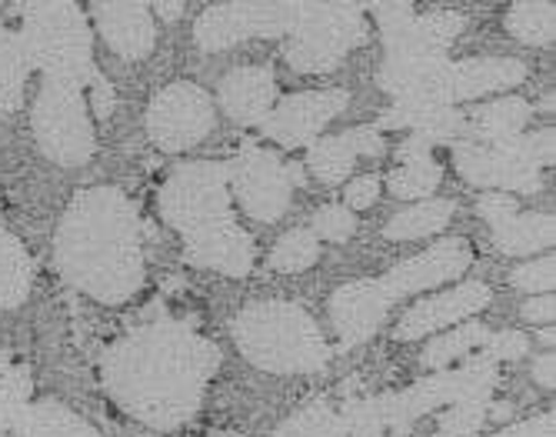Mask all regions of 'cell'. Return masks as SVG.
<instances>
[{
  "label": "cell",
  "instance_id": "1",
  "mask_svg": "<svg viewBox=\"0 0 556 437\" xmlns=\"http://www.w3.org/2000/svg\"><path fill=\"white\" fill-rule=\"evenodd\" d=\"M217 367L220 348L211 337L197 334L190 321L161 317L117 337L100 361V377L130 417L177 430L204 404Z\"/></svg>",
  "mask_w": 556,
  "mask_h": 437
},
{
  "label": "cell",
  "instance_id": "33",
  "mask_svg": "<svg viewBox=\"0 0 556 437\" xmlns=\"http://www.w3.org/2000/svg\"><path fill=\"white\" fill-rule=\"evenodd\" d=\"M30 404V374L27 367H8L0 377V437H14L21 414Z\"/></svg>",
  "mask_w": 556,
  "mask_h": 437
},
{
  "label": "cell",
  "instance_id": "36",
  "mask_svg": "<svg viewBox=\"0 0 556 437\" xmlns=\"http://www.w3.org/2000/svg\"><path fill=\"white\" fill-rule=\"evenodd\" d=\"M556 261L549 258H536L523 267L514 271V287L527 290V295H553V284H556Z\"/></svg>",
  "mask_w": 556,
  "mask_h": 437
},
{
  "label": "cell",
  "instance_id": "25",
  "mask_svg": "<svg viewBox=\"0 0 556 437\" xmlns=\"http://www.w3.org/2000/svg\"><path fill=\"white\" fill-rule=\"evenodd\" d=\"M14 437H104L61 401H37L21 414Z\"/></svg>",
  "mask_w": 556,
  "mask_h": 437
},
{
  "label": "cell",
  "instance_id": "11",
  "mask_svg": "<svg viewBox=\"0 0 556 437\" xmlns=\"http://www.w3.org/2000/svg\"><path fill=\"white\" fill-rule=\"evenodd\" d=\"M300 184L303 171L296 164H283L277 151L254 140H243L240 154L230 161V193L261 224H277L287 214Z\"/></svg>",
  "mask_w": 556,
  "mask_h": 437
},
{
  "label": "cell",
  "instance_id": "14",
  "mask_svg": "<svg viewBox=\"0 0 556 437\" xmlns=\"http://www.w3.org/2000/svg\"><path fill=\"white\" fill-rule=\"evenodd\" d=\"M296 11L300 4H214L197 17L193 37L204 54L227 51L250 37H287Z\"/></svg>",
  "mask_w": 556,
  "mask_h": 437
},
{
  "label": "cell",
  "instance_id": "21",
  "mask_svg": "<svg viewBox=\"0 0 556 437\" xmlns=\"http://www.w3.org/2000/svg\"><path fill=\"white\" fill-rule=\"evenodd\" d=\"M217 93H220V108L237 124H264L277 104V77L270 67L261 64L233 67L220 80Z\"/></svg>",
  "mask_w": 556,
  "mask_h": 437
},
{
  "label": "cell",
  "instance_id": "26",
  "mask_svg": "<svg viewBox=\"0 0 556 437\" xmlns=\"http://www.w3.org/2000/svg\"><path fill=\"white\" fill-rule=\"evenodd\" d=\"M34 261L21 240L0 227V308H21L30 298Z\"/></svg>",
  "mask_w": 556,
  "mask_h": 437
},
{
  "label": "cell",
  "instance_id": "22",
  "mask_svg": "<svg viewBox=\"0 0 556 437\" xmlns=\"http://www.w3.org/2000/svg\"><path fill=\"white\" fill-rule=\"evenodd\" d=\"M527 80V64L517 58H467L453 61L450 104L477 101L483 93L514 90Z\"/></svg>",
  "mask_w": 556,
  "mask_h": 437
},
{
  "label": "cell",
  "instance_id": "42",
  "mask_svg": "<svg viewBox=\"0 0 556 437\" xmlns=\"http://www.w3.org/2000/svg\"><path fill=\"white\" fill-rule=\"evenodd\" d=\"M533 377H536L540 387L553 391V387H556V358L553 354H540L536 364H533Z\"/></svg>",
  "mask_w": 556,
  "mask_h": 437
},
{
  "label": "cell",
  "instance_id": "7",
  "mask_svg": "<svg viewBox=\"0 0 556 437\" xmlns=\"http://www.w3.org/2000/svg\"><path fill=\"white\" fill-rule=\"evenodd\" d=\"M21 21V43L30 67L80 87L93 80V30L77 4H24Z\"/></svg>",
  "mask_w": 556,
  "mask_h": 437
},
{
  "label": "cell",
  "instance_id": "27",
  "mask_svg": "<svg viewBox=\"0 0 556 437\" xmlns=\"http://www.w3.org/2000/svg\"><path fill=\"white\" fill-rule=\"evenodd\" d=\"M27 74H30V61L24 54L21 34L0 24V114H11L21 108Z\"/></svg>",
  "mask_w": 556,
  "mask_h": 437
},
{
  "label": "cell",
  "instance_id": "3",
  "mask_svg": "<svg viewBox=\"0 0 556 437\" xmlns=\"http://www.w3.org/2000/svg\"><path fill=\"white\" fill-rule=\"evenodd\" d=\"M161 217L184 237V258L227 277H247L257 248L230 208V164L193 161L177 167L161 193Z\"/></svg>",
  "mask_w": 556,
  "mask_h": 437
},
{
  "label": "cell",
  "instance_id": "4",
  "mask_svg": "<svg viewBox=\"0 0 556 437\" xmlns=\"http://www.w3.org/2000/svg\"><path fill=\"white\" fill-rule=\"evenodd\" d=\"M473 248L464 237H443L424 254L396 264L377 280H350L333 290L330 298V321L343 348H357L383 327L390 308L400 298L424 295L430 287L457 280L470 271Z\"/></svg>",
  "mask_w": 556,
  "mask_h": 437
},
{
  "label": "cell",
  "instance_id": "34",
  "mask_svg": "<svg viewBox=\"0 0 556 437\" xmlns=\"http://www.w3.org/2000/svg\"><path fill=\"white\" fill-rule=\"evenodd\" d=\"M490 408H493L490 398H464V401H457V404H450V408L440 414L437 434H440V437H477L480 427H483L486 417H490Z\"/></svg>",
  "mask_w": 556,
  "mask_h": 437
},
{
  "label": "cell",
  "instance_id": "32",
  "mask_svg": "<svg viewBox=\"0 0 556 437\" xmlns=\"http://www.w3.org/2000/svg\"><path fill=\"white\" fill-rule=\"evenodd\" d=\"M507 30L520 43L546 47L556 34V8L553 4H514L507 14Z\"/></svg>",
  "mask_w": 556,
  "mask_h": 437
},
{
  "label": "cell",
  "instance_id": "17",
  "mask_svg": "<svg viewBox=\"0 0 556 437\" xmlns=\"http://www.w3.org/2000/svg\"><path fill=\"white\" fill-rule=\"evenodd\" d=\"M490 301H493V290L483 280L457 284V287L443 290V295L417 301L407 314L396 321L393 337L396 341H417V337H427L433 330H443L450 324H460V321L480 314Z\"/></svg>",
  "mask_w": 556,
  "mask_h": 437
},
{
  "label": "cell",
  "instance_id": "38",
  "mask_svg": "<svg viewBox=\"0 0 556 437\" xmlns=\"http://www.w3.org/2000/svg\"><path fill=\"white\" fill-rule=\"evenodd\" d=\"M380 187H383V180L377 174H364L357 180H350L346 184V193H343V198H346L343 208H350V211H367V208H374L377 198H380Z\"/></svg>",
  "mask_w": 556,
  "mask_h": 437
},
{
  "label": "cell",
  "instance_id": "20",
  "mask_svg": "<svg viewBox=\"0 0 556 437\" xmlns=\"http://www.w3.org/2000/svg\"><path fill=\"white\" fill-rule=\"evenodd\" d=\"M377 130H410L427 143H464L470 140V124L460 111L443 104H420V101H396L390 111L380 114Z\"/></svg>",
  "mask_w": 556,
  "mask_h": 437
},
{
  "label": "cell",
  "instance_id": "5",
  "mask_svg": "<svg viewBox=\"0 0 556 437\" xmlns=\"http://www.w3.org/2000/svg\"><path fill=\"white\" fill-rule=\"evenodd\" d=\"M496 380H500L496 361L480 354L457 371H440L433 377L410 384L407 391L346 401L337 414L350 437H387V434L403 437L433 408H450L464 398H490Z\"/></svg>",
  "mask_w": 556,
  "mask_h": 437
},
{
  "label": "cell",
  "instance_id": "28",
  "mask_svg": "<svg viewBox=\"0 0 556 437\" xmlns=\"http://www.w3.org/2000/svg\"><path fill=\"white\" fill-rule=\"evenodd\" d=\"M453 211H457V204H453L450 198H433V201H417L414 208L400 211L396 217L387 221L383 227V237L387 240H420L427 234H437L450 224Z\"/></svg>",
  "mask_w": 556,
  "mask_h": 437
},
{
  "label": "cell",
  "instance_id": "12",
  "mask_svg": "<svg viewBox=\"0 0 556 437\" xmlns=\"http://www.w3.org/2000/svg\"><path fill=\"white\" fill-rule=\"evenodd\" d=\"M217 124L214 101L204 87L190 80L167 84L147 108V134L164 154H180L197 148Z\"/></svg>",
  "mask_w": 556,
  "mask_h": 437
},
{
  "label": "cell",
  "instance_id": "23",
  "mask_svg": "<svg viewBox=\"0 0 556 437\" xmlns=\"http://www.w3.org/2000/svg\"><path fill=\"white\" fill-rule=\"evenodd\" d=\"M443 180V167L433 161V143L420 137H407L396 151V167L387 174V190L393 198L417 201L433 198V190Z\"/></svg>",
  "mask_w": 556,
  "mask_h": 437
},
{
  "label": "cell",
  "instance_id": "39",
  "mask_svg": "<svg viewBox=\"0 0 556 437\" xmlns=\"http://www.w3.org/2000/svg\"><path fill=\"white\" fill-rule=\"evenodd\" d=\"M87 87H90V101H93V117H97V121H108V117L114 114V104H117L114 84L97 71L93 80H90Z\"/></svg>",
  "mask_w": 556,
  "mask_h": 437
},
{
  "label": "cell",
  "instance_id": "2",
  "mask_svg": "<svg viewBox=\"0 0 556 437\" xmlns=\"http://www.w3.org/2000/svg\"><path fill=\"white\" fill-rule=\"evenodd\" d=\"M143 221L117 187H87L67 204L54 258L67 284L100 304H124L143 287Z\"/></svg>",
  "mask_w": 556,
  "mask_h": 437
},
{
  "label": "cell",
  "instance_id": "31",
  "mask_svg": "<svg viewBox=\"0 0 556 437\" xmlns=\"http://www.w3.org/2000/svg\"><path fill=\"white\" fill-rule=\"evenodd\" d=\"M317 261H320V240H317V234L311 227H293L274 245L267 264L274 271H280V274H300V271H307Z\"/></svg>",
  "mask_w": 556,
  "mask_h": 437
},
{
  "label": "cell",
  "instance_id": "13",
  "mask_svg": "<svg viewBox=\"0 0 556 437\" xmlns=\"http://www.w3.org/2000/svg\"><path fill=\"white\" fill-rule=\"evenodd\" d=\"M387 58H417V54H446V47L460 37L467 21L453 11L417 14L410 4H370Z\"/></svg>",
  "mask_w": 556,
  "mask_h": 437
},
{
  "label": "cell",
  "instance_id": "16",
  "mask_svg": "<svg viewBox=\"0 0 556 437\" xmlns=\"http://www.w3.org/2000/svg\"><path fill=\"white\" fill-rule=\"evenodd\" d=\"M477 211L493 230L496 251L507 254V258H523V254L546 251V248H553V240H556L553 214H533V211L520 214V204H517V198H510V193L490 190L486 198H480Z\"/></svg>",
  "mask_w": 556,
  "mask_h": 437
},
{
  "label": "cell",
  "instance_id": "44",
  "mask_svg": "<svg viewBox=\"0 0 556 437\" xmlns=\"http://www.w3.org/2000/svg\"><path fill=\"white\" fill-rule=\"evenodd\" d=\"M8 367H11V364H8L4 358H0V377H4V371H8Z\"/></svg>",
  "mask_w": 556,
  "mask_h": 437
},
{
  "label": "cell",
  "instance_id": "29",
  "mask_svg": "<svg viewBox=\"0 0 556 437\" xmlns=\"http://www.w3.org/2000/svg\"><path fill=\"white\" fill-rule=\"evenodd\" d=\"M274 437H350L340 414L324 401H311L307 408H300L296 414H290L277 430Z\"/></svg>",
  "mask_w": 556,
  "mask_h": 437
},
{
  "label": "cell",
  "instance_id": "18",
  "mask_svg": "<svg viewBox=\"0 0 556 437\" xmlns=\"http://www.w3.org/2000/svg\"><path fill=\"white\" fill-rule=\"evenodd\" d=\"M387 151V140L377 130V124L367 127H350L337 137H324L311 143L307 167L320 184H340L350 177L353 164L361 158H380Z\"/></svg>",
  "mask_w": 556,
  "mask_h": 437
},
{
  "label": "cell",
  "instance_id": "9",
  "mask_svg": "<svg viewBox=\"0 0 556 437\" xmlns=\"http://www.w3.org/2000/svg\"><path fill=\"white\" fill-rule=\"evenodd\" d=\"M367 40L364 8L357 4H300L287 34L283 58L300 74H327Z\"/></svg>",
  "mask_w": 556,
  "mask_h": 437
},
{
  "label": "cell",
  "instance_id": "37",
  "mask_svg": "<svg viewBox=\"0 0 556 437\" xmlns=\"http://www.w3.org/2000/svg\"><path fill=\"white\" fill-rule=\"evenodd\" d=\"M530 351V337L523 330H496L483 341V358L490 361H517Z\"/></svg>",
  "mask_w": 556,
  "mask_h": 437
},
{
  "label": "cell",
  "instance_id": "10",
  "mask_svg": "<svg viewBox=\"0 0 556 437\" xmlns=\"http://www.w3.org/2000/svg\"><path fill=\"white\" fill-rule=\"evenodd\" d=\"M30 127L40 154L61 167H77L93 158V121L87 114L80 84L43 77Z\"/></svg>",
  "mask_w": 556,
  "mask_h": 437
},
{
  "label": "cell",
  "instance_id": "8",
  "mask_svg": "<svg viewBox=\"0 0 556 437\" xmlns=\"http://www.w3.org/2000/svg\"><path fill=\"white\" fill-rule=\"evenodd\" d=\"M553 127L536 134H520L500 143H457L453 164L460 177L473 187H486L496 193H540L543 190V167L553 164Z\"/></svg>",
  "mask_w": 556,
  "mask_h": 437
},
{
  "label": "cell",
  "instance_id": "41",
  "mask_svg": "<svg viewBox=\"0 0 556 437\" xmlns=\"http://www.w3.org/2000/svg\"><path fill=\"white\" fill-rule=\"evenodd\" d=\"M523 317L533 321V324H553V317H556L553 295H536L533 301H527L523 304Z\"/></svg>",
  "mask_w": 556,
  "mask_h": 437
},
{
  "label": "cell",
  "instance_id": "35",
  "mask_svg": "<svg viewBox=\"0 0 556 437\" xmlns=\"http://www.w3.org/2000/svg\"><path fill=\"white\" fill-rule=\"evenodd\" d=\"M317 240H333V245H343V240H350L353 234H357V217H353L350 208L343 204H324L317 214H314V227Z\"/></svg>",
  "mask_w": 556,
  "mask_h": 437
},
{
  "label": "cell",
  "instance_id": "19",
  "mask_svg": "<svg viewBox=\"0 0 556 437\" xmlns=\"http://www.w3.org/2000/svg\"><path fill=\"white\" fill-rule=\"evenodd\" d=\"M90 17L111 51L124 61H143L154 51L157 27L147 4H93Z\"/></svg>",
  "mask_w": 556,
  "mask_h": 437
},
{
  "label": "cell",
  "instance_id": "24",
  "mask_svg": "<svg viewBox=\"0 0 556 437\" xmlns=\"http://www.w3.org/2000/svg\"><path fill=\"white\" fill-rule=\"evenodd\" d=\"M533 117V108L523 101V97H514V93H503L496 101L483 104V108H473L470 111V134H477L480 140L486 143H500V140H514L523 134V127L530 124Z\"/></svg>",
  "mask_w": 556,
  "mask_h": 437
},
{
  "label": "cell",
  "instance_id": "6",
  "mask_svg": "<svg viewBox=\"0 0 556 437\" xmlns=\"http://www.w3.org/2000/svg\"><path fill=\"white\" fill-rule=\"evenodd\" d=\"M240 354L267 374H317L330 364V345L307 308L293 301H254L233 321Z\"/></svg>",
  "mask_w": 556,
  "mask_h": 437
},
{
  "label": "cell",
  "instance_id": "40",
  "mask_svg": "<svg viewBox=\"0 0 556 437\" xmlns=\"http://www.w3.org/2000/svg\"><path fill=\"white\" fill-rule=\"evenodd\" d=\"M553 434H556V417L549 411V414H536L530 421H520L507 430H496L493 437H553Z\"/></svg>",
  "mask_w": 556,
  "mask_h": 437
},
{
  "label": "cell",
  "instance_id": "15",
  "mask_svg": "<svg viewBox=\"0 0 556 437\" xmlns=\"http://www.w3.org/2000/svg\"><path fill=\"white\" fill-rule=\"evenodd\" d=\"M346 108H350V93L343 87L296 90L274 104V111L267 114V121L261 127L274 143H280L283 151H296V148H311L317 134L333 117H340Z\"/></svg>",
  "mask_w": 556,
  "mask_h": 437
},
{
  "label": "cell",
  "instance_id": "30",
  "mask_svg": "<svg viewBox=\"0 0 556 437\" xmlns=\"http://www.w3.org/2000/svg\"><path fill=\"white\" fill-rule=\"evenodd\" d=\"M490 337V330L477 321L470 324H460L457 330H446L443 337H437V341H430V348L424 351V364L433 367V371H443L450 367L453 361H460L467 358L470 351L483 348V341Z\"/></svg>",
  "mask_w": 556,
  "mask_h": 437
},
{
  "label": "cell",
  "instance_id": "43",
  "mask_svg": "<svg viewBox=\"0 0 556 437\" xmlns=\"http://www.w3.org/2000/svg\"><path fill=\"white\" fill-rule=\"evenodd\" d=\"M154 11H161V17L167 21H177L184 14V4H154Z\"/></svg>",
  "mask_w": 556,
  "mask_h": 437
}]
</instances>
